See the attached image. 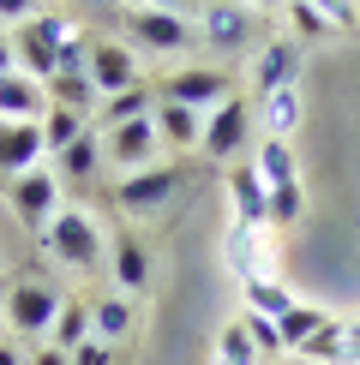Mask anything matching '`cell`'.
Returning <instances> with one entry per match:
<instances>
[{
  "instance_id": "obj_36",
  "label": "cell",
  "mask_w": 360,
  "mask_h": 365,
  "mask_svg": "<svg viewBox=\"0 0 360 365\" xmlns=\"http://www.w3.org/2000/svg\"><path fill=\"white\" fill-rule=\"evenodd\" d=\"M36 12H42L36 0H0V30H19L24 19H36Z\"/></svg>"
},
{
  "instance_id": "obj_31",
  "label": "cell",
  "mask_w": 360,
  "mask_h": 365,
  "mask_svg": "<svg viewBox=\"0 0 360 365\" xmlns=\"http://www.w3.org/2000/svg\"><path fill=\"white\" fill-rule=\"evenodd\" d=\"M282 12L294 19V42H300V48H306V42H319V36H336V24H330L319 6H306V0H289Z\"/></svg>"
},
{
  "instance_id": "obj_41",
  "label": "cell",
  "mask_w": 360,
  "mask_h": 365,
  "mask_svg": "<svg viewBox=\"0 0 360 365\" xmlns=\"http://www.w3.org/2000/svg\"><path fill=\"white\" fill-rule=\"evenodd\" d=\"M342 365H360V317L349 324V359H342Z\"/></svg>"
},
{
  "instance_id": "obj_10",
  "label": "cell",
  "mask_w": 360,
  "mask_h": 365,
  "mask_svg": "<svg viewBox=\"0 0 360 365\" xmlns=\"http://www.w3.org/2000/svg\"><path fill=\"white\" fill-rule=\"evenodd\" d=\"M84 78L96 84V96H120V90L144 84V72H139V54H132L120 36H90V66H84Z\"/></svg>"
},
{
  "instance_id": "obj_38",
  "label": "cell",
  "mask_w": 360,
  "mask_h": 365,
  "mask_svg": "<svg viewBox=\"0 0 360 365\" xmlns=\"http://www.w3.org/2000/svg\"><path fill=\"white\" fill-rule=\"evenodd\" d=\"M30 365H72V359L60 354V347H49V341H36V347H30Z\"/></svg>"
},
{
  "instance_id": "obj_27",
  "label": "cell",
  "mask_w": 360,
  "mask_h": 365,
  "mask_svg": "<svg viewBox=\"0 0 360 365\" xmlns=\"http://www.w3.org/2000/svg\"><path fill=\"white\" fill-rule=\"evenodd\" d=\"M79 341H90V299H72V294H66V306H60L54 329H49V347H60V354H72Z\"/></svg>"
},
{
  "instance_id": "obj_20",
  "label": "cell",
  "mask_w": 360,
  "mask_h": 365,
  "mask_svg": "<svg viewBox=\"0 0 360 365\" xmlns=\"http://www.w3.org/2000/svg\"><path fill=\"white\" fill-rule=\"evenodd\" d=\"M132 317H139V306H132L126 294H102V299H90V336L120 347L132 336Z\"/></svg>"
},
{
  "instance_id": "obj_13",
  "label": "cell",
  "mask_w": 360,
  "mask_h": 365,
  "mask_svg": "<svg viewBox=\"0 0 360 365\" xmlns=\"http://www.w3.org/2000/svg\"><path fill=\"white\" fill-rule=\"evenodd\" d=\"M36 162H49L42 120H0V180H19Z\"/></svg>"
},
{
  "instance_id": "obj_21",
  "label": "cell",
  "mask_w": 360,
  "mask_h": 365,
  "mask_svg": "<svg viewBox=\"0 0 360 365\" xmlns=\"http://www.w3.org/2000/svg\"><path fill=\"white\" fill-rule=\"evenodd\" d=\"M156 138H162V150H192L204 138V114L199 108H180V102H156Z\"/></svg>"
},
{
  "instance_id": "obj_43",
  "label": "cell",
  "mask_w": 360,
  "mask_h": 365,
  "mask_svg": "<svg viewBox=\"0 0 360 365\" xmlns=\"http://www.w3.org/2000/svg\"><path fill=\"white\" fill-rule=\"evenodd\" d=\"M114 6H150V0H114Z\"/></svg>"
},
{
  "instance_id": "obj_7",
  "label": "cell",
  "mask_w": 360,
  "mask_h": 365,
  "mask_svg": "<svg viewBox=\"0 0 360 365\" xmlns=\"http://www.w3.org/2000/svg\"><path fill=\"white\" fill-rule=\"evenodd\" d=\"M102 138V168H114L120 180L126 174H144V168H156L162 162V138H156V120H126V126H109V132H96Z\"/></svg>"
},
{
  "instance_id": "obj_1",
  "label": "cell",
  "mask_w": 360,
  "mask_h": 365,
  "mask_svg": "<svg viewBox=\"0 0 360 365\" xmlns=\"http://www.w3.org/2000/svg\"><path fill=\"white\" fill-rule=\"evenodd\" d=\"M36 246L49 252L60 269H72V276H90V269L102 264V227L90 222L84 210H72V204H66V210H60V216L36 234Z\"/></svg>"
},
{
  "instance_id": "obj_6",
  "label": "cell",
  "mask_w": 360,
  "mask_h": 365,
  "mask_svg": "<svg viewBox=\"0 0 360 365\" xmlns=\"http://www.w3.org/2000/svg\"><path fill=\"white\" fill-rule=\"evenodd\" d=\"M72 36V24L60 19V12H36V19H24L19 30H12V54H19V72H30L36 84L54 78L60 66V42Z\"/></svg>"
},
{
  "instance_id": "obj_4",
  "label": "cell",
  "mask_w": 360,
  "mask_h": 365,
  "mask_svg": "<svg viewBox=\"0 0 360 365\" xmlns=\"http://www.w3.org/2000/svg\"><path fill=\"white\" fill-rule=\"evenodd\" d=\"M252 126H259V114H252V102L246 96H229V102H216V108L204 114V162H246V150H252Z\"/></svg>"
},
{
  "instance_id": "obj_44",
  "label": "cell",
  "mask_w": 360,
  "mask_h": 365,
  "mask_svg": "<svg viewBox=\"0 0 360 365\" xmlns=\"http://www.w3.org/2000/svg\"><path fill=\"white\" fill-rule=\"evenodd\" d=\"M79 6H114V0H79Z\"/></svg>"
},
{
  "instance_id": "obj_12",
  "label": "cell",
  "mask_w": 360,
  "mask_h": 365,
  "mask_svg": "<svg viewBox=\"0 0 360 365\" xmlns=\"http://www.w3.org/2000/svg\"><path fill=\"white\" fill-rule=\"evenodd\" d=\"M300 60H306V48H300L294 36H270L259 60H252V90L259 96H270V90H294L300 84Z\"/></svg>"
},
{
  "instance_id": "obj_8",
  "label": "cell",
  "mask_w": 360,
  "mask_h": 365,
  "mask_svg": "<svg viewBox=\"0 0 360 365\" xmlns=\"http://www.w3.org/2000/svg\"><path fill=\"white\" fill-rule=\"evenodd\" d=\"M180 186H186V168H180V162H156V168L126 174L114 186V210H120V216H162V210L174 204Z\"/></svg>"
},
{
  "instance_id": "obj_14",
  "label": "cell",
  "mask_w": 360,
  "mask_h": 365,
  "mask_svg": "<svg viewBox=\"0 0 360 365\" xmlns=\"http://www.w3.org/2000/svg\"><path fill=\"white\" fill-rule=\"evenodd\" d=\"M229 204H234V222H246V227H270V186L259 180L252 156L229 168Z\"/></svg>"
},
{
  "instance_id": "obj_32",
  "label": "cell",
  "mask_w": 360,
  "mask_h": 365,
  "mask_svg": "<svg viewBox=\"0 0 360 365\" xmlns=\"http://www.w3.org/2000/svg\"><path fill=\"white\" fill-rule=\"evenodd\" d=\"M300 216H306V192H300V180H294V186H270V227H294Z\"/></svg>"
},
{
  "instance_id": "obj_26",
  "label": "cell",
  "mask_w": 360,
  "mask_h": 365,
  "mask_svg": "<svg viewBox=\"0 0 360 365\" xmlns=\"http://www.w3.org/2000/svg\"><path fill=\"white\" fill-rule=\"evenodd\" d=\"M324 306H306V299H294V306L289 312H282L276 317V336H282V354H300V341H306V336H319V324H324Z\"/></svg>"
},
{
  "instance_id": "obj_34",
  "label": "cell",
  "mask_w": 360,
  "mask_h": 365,
  "mask_svg": "<svg viewBox=\"0 0 360 365\" xmlns=\"http://www.w3.org/2000/svg\"><path fill=\"white\" fill-rule=\"evenodd\" d=\"M306 6H319L336 30H360V0H306Z\"/></svg>"
},
{
  "instance_id": "obj_42",
  "label": "cell",
  "mask_w": 360,
  "mask_h": 365,
  "mask_svg": "<svg viewBox=\"0 0 360 365\" xmlns=\"http://www.w3.org/2000/svg\"><path fill=\"white\" fill-rule=\"evenodd\" d=\"M240 6H246V12H282L289 0H240Z\"/></svg>"
},
{
  "instance_id": "obj_40",
  "label": "cell",
  "mask_w": 360,
  "mask_h": 365,
  "mask_svg": "<svg viewBox=\"0 0 360 365\" xmlns=\"http://www.w3.org/2000/svg\"><path fill=\"white\" fill-rule=\"evenodd\" d=\"M19 72V54H12V30H0V78Z\"/></svg>"
},
{
  "instance_id": "obj_35",
  "label": "cell",
  "mask_w": 360,
  "mask_h": 365,
  "mask_svg": "<svg viewBox=\"0 0 360 365\" xmlns=\"http://www.w3.org/2000/svg\"><path fill=\"white\" fill-rule=\"evenodd\" d=\"M72 365H114V347L109 341H96V336H90V341H79V347H72V354H66Z\"/></svg>"
},
{
  "instance_id": "obj_29",
  "label": "cell",
  "mask_w": 360,
  "mask_h": 365,
  "mask_svg": "<svg viewBox=\"0 0 360 365\" xmlns=\"http://www.w3.org/2000/svg\"><path fill=\"white\" fill-rule=\"evenodd\" d=\"M240 294H246V312H259V317H282L294 306V294L282 282H270V276H252V282H240Z\"/></svg>"
},
{
  "instance_id": "obj_39",
  "label": "cell",
  "mask_w": 360,
  "mask_h": 365,
  "mask_svg": "<svg viewBox=\"0 0 360 365\" xmlns=\"http://www.w3.org/2000/svg\"><path fill=\"white\" fill-rule=\"evenodd\" d=\"M0 365H30V354H24V341H6V336H0Z\"/></svg>"
},
{
  "instance_id": "obj_9",
  "label": "cell",
  "mask_w": 360,
  "mask_h": 365,
  "mask_svg": "<svg viewBox=\"0 0 360 365\" xmlns=\"http://www.w3.org/2000/svg\"><path fill=\"white\" fill-rule=\"evenodd\" d=\"M229 96H234V84H229V72H216V66H180V72H169V78L156 84V102H180V108H199V114H210Z\"/></svg>"
},
{
  "instance_id": "obj_28",
  "label": "cell",
  "mask_w": 360,
  "mask_h": 365,
  "mask_svg": "<svg viewBox=\"0 0 360 365\" xmlns=\"http://www.w3.org/2000/svg\"><path fill=\"white\" fill-rule=\"evenodd\" d=\"M49 102H60V108H79V114H90V120H96V84H90L84 78V72H54V78H49Z\"/></svg>"
},
{
  "instance_id": "obj_3",
  "label": "cell",
  "mask_w": 360,
  "mask_h": 365,
  "mask_svg": "<svg viewBox=\"0 0 360 365\" xmlns=\"http://www.w3.org/2000/svg\"><path fill=\"white\" fill-rule=\"evenodd\" d=\"M120 42H126L132 54H186L192 42H199V24L174 19V12H156V6H126L120 12Z\"/></svg>"
},
{
  "instance_id": "obj_37",
  "label": "cell",
  "mask_w": 360,
  "mask_h": 365,
  "mask_svg": "<svg viewBox=\"0 0 360 365\" xmlns=\"http://www.w3.org/2000/svg\"><path fill=\"white\" fill-rule=\"evenodd\" d=\"M156 12H174V19H186V24H199V12H204V0H150Z\"/></svg>"
},
{
  "instance_id": "obj_5",
  "label": "cell",
  "mask_w": 360,
  "mask_h": 365,
  "mask_svg": "<svg viewBox=\"0 0 360 365\" xmlns=\"http://www.w3.org/2000/svg\"><path fill=\"white\" fill-rule=\"evenodd\" d=\"M6 204H12V216H19L30 234H42V227L66 210V186H60V174L49 162H36V168H24L19 180H6Z\"/></svg>"
},
{
  "instance_id": "obj_18",
  "label": "cell",
  "mask_w": 360,
  "mask_h": 365,
  "mask_svg": "<svg viewBox=\"0 0 360 365\" xmlns=\"http://www.w3.org/2000/svg\"><path fill=\"white\" fill-rule=\"evenodd\" d=\"M144 114H156V84H132V90H120V96H102L90 126L109 132V126H126V120H144Z\"/></svg>"
},
{
  "instance_id": "obj_30",
  "label": "cell",
  "mask_w": 360,
  "mask_h": 365,
  "mask_svg": "<svg viewBox=\"0 0 360 365\" xmlns=\"http://www.w3.org/2000/svg\"><path fill=\"white\" fill-rule=\"evenodd\" d=\"M216 365H259V347H252V336L240 329V317H234V324H222V336H216Z\"/></svg>"
},
{
  "instance_id": "obj_23",
  "label": "cell",
  "mask_w": 360,
  "mask_h": 365,
  "mask_svg": "<svg viewBox=\"0 0 360 365\" xmlns=\"http://www.w3.org/2000/svg\"><path fill=\"white\" fill-rule=\"evenodd\" d=\"M259 126H264V138H294V126H300V90H270V96H259Z\"/></svg>"
},
{
  "instance_id": "obj_33",
  "label": "cell",
  "mask_w": 360,
  "mask_h": 365,
  "mask_svg": "<svg viewBox=\"0 0 360 365\" xmlns=\"http://www.w3.org/2000/svg\"><path fill=\"white\" fill-rule=\"evenodd\" d=\"M240 329L252 336V347H259V359H276L282 354V336H276V317H259V312H240Z\"/></svg>"
},
{
  "instance_id": "obj_22",
  "label": "cell",
  "mask_w": 360,
  "mask_h": 365,
  "mask_svg": "<svg viewBox=\"0 0 360 365\" xmlns=\"http://www.w3.org/2000/svg\"><path fill=\"white\" fill-rule=\"evenodd\" d=\"M252 168H259L264 186H294V180H300V162H294V144L289 138H259V144H252Z\"/></svg>"
},
{
  "instance_id": "obj_17",
  "label": "cell",
  "mask_w": 360,
  "mask_h": 365,
  "mask_svg": "<svg viewBox=\"0 0 360 365\" xmlns=\"http://www.w3.org/2000/svg\"><path fill=\"white\" fill-rule=\"evenodd\" d=\"M49 168L60 174V186H66V192L84 186V180H96V168H102V138H96V126H90L79 144H66L60 156H49Z\"/></svg>"
},
{
  "instance_id": "obj_16",
  "label": "cell",
  "mask_w": 360,
  "mask_h": 365,
  "mask_svg": "<svg viewBox=\"0 0 360 365\" xmlns=\"http://www.w3.org/2000/svg\"><path fill=\"white\" fill-rule=\"evenodd\" d=\"M114 246V282H120V294H144L150 287V246H144V234H114L109 240Z\"/></svg>"
},
{
  "instance_id": "obj_25",
  "label": "cell",
  "mask_w": 360,
  "mask_h": 365,
  "mask_svg": "<svg viewBox=\"0 0 360 365\" xmlns=\"http://www.w3.org/2000/svg\"><path fill=\"white\" fill-rule=\"evenodd\" d=\"M90 132V114L79 108H60V102H49V114H42V144H49V156H60L66 144H79Z\"/></svg>"
},
{
  "instance_id": "obj_24",
  "label": "cell",
  "mask_w": 360,
  "mask_h": 365,
  "mask_svg": "<svg viewBox=\"0 0 360 365\" xmlns=\"http://www.w3.org/2000/svg\"><path fill=\"white\" fill-rule=\"evenodd\" d=\"M300 359H312V365H342V359H349V324H342V317H324L319 336L300 341Z\"/></svg>"
},
{
  "instance_id": "obj_2",
  "label": "cell",
  "mask_w": 360,
  "mask_h": 365,
  "mask_svg": "<svg viewBox=\"0 0 360 365\" xmlns=\"http://www.w3.org/2000/svg\"><path fill=\"white\" fill-rule=\"evenodd\" d=\"M60 306H66V287H54V282H42V276H24V282H12L6 287V329L19 341H49V329H54V317H60Z\"/></svg>"
},
{
  "instance_id": "obj_11",
  "label": "cell",
  "mask_w": 360,
  "mask_h": 365,
  "mask_svg": "<svg viewBox=\"0 0 360 365\" xmlns=\"http://www.w3.org/2000/svg\"><path fill=\"white\" fill-rule=\"evenodd\" d=\"M199 42L216 54H240L252 48V12L240 6V0H204L199 12Z\"/></svg>"
},
{
  "instance_id": "obj_19",
  "label": "cell",
  "mask_w": 360,
  "mask_h": 365,
  "mask_svg": "<svg viewBox=\"0 0 360 365\" xmlns=\"http://www.w3.org/2000/svg\"><path fill=\"white\" fill-rule=\"evenodd\" d=\"M222 252H229V269L240 282L264 276V227H246V222H229V234H222Z\"/></svg>"
},
{
  "instance_id": "obj_15",
  "label": "cell",
  "mask_w": 360,
  "mask_h": 365,
  "mask_svg": "<svg viewBox=\"0 0 360 365\" xmlns=\"http://www.w3.org/2000/svg\"><path fill=\"white\" fill-rule=\"evenodd\" d=\"M49 114V84H36L30 72H6L0 78V120H42Z\"/></svg>"
}]
</instances>
